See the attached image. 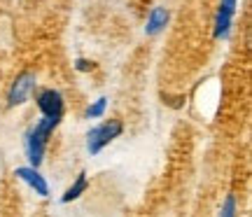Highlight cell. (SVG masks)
I'll use <instances>...</instances> for the list:
<instances>
[{
    "label": "cell",
    "instance_id": "1",
    "mask_svg": "<svg viewBox=\"0 0 252 217\" xmlns=\"http://www.w3.org/2000/svg\"><path fill=\"white\" fill-rule=\"evenodd\" d=\"M56 131V126H52L49 122L40 119L35 126L28 128L26 138H24V150H26V159L31 168H40L45 161V152H47V143L52 133Z\"/></svg>",
    "mask_w": 252,
    "mask_h": 217
},
{
    "label": "cell",
    "instance_id": "2",
    "mask_svg": "<svg viewBox=\"0 0 252 217\" xmlns=\"http://www.w3.org/2000/svg\"><path fill=\"white\" fill-rule=\"evenodd\" d=\"M122 133H124V122L122 119H105V122H100L96 126H91L89 133H87V152L91 156H96L108 145L115 143Z\"/></svg>",
    "mask_w": 252,
    "mask_h": 217
},
{
    "label": "cell",
    "instance_id": "3",
    "mask_svg": "<svg viewBox=\"0 0 252 217\" xmlns=\"http://www.w3.org/2000/svg\"><path fill=\"white\" fill-rule=\"evenodd\" d=\"M35 105L40 110V119L49 122L52 126L59 128L63 115H65V100H63V93L59 89H40L35 93Z\"/></svg>",
    "mask_w": 252,
    "mask_h": 217
},
{
    "label": "cell",
    "instance_id": "4",
    "mask_svg": "<svg viewBox=\"0 0 252 217\" xmlns=\"http://www.w3.org/2000/svg\"><path fill=\"white\" fill-rule=\"evenodd\" d=\"M37 89V75L33 70H24L19 72L14 82L9 84L7 89V108H19L31 100V96Z\"/></svg>",
    "mask_w": 252,
    "mask_h": 217
},
{
    "label": "cell",
    "instance_id": "5",
    "mask_svg": "<svg viewBox=\"0 0 252 217\" xmlns=\"http://www.w3.org/2000/svg\"><path fill=\"white\" fill-rule=\"evenodd\" d=\"M236 12H238V0H220L213 21V40H226L231 35Z\"/></svg>",
    "mask_w": 252,
    "mask_h": 217
},
{
    "label": "cell",
    "instance_id": "6",
    "mask_svg": "<svg viewBox=\"0 0 252 217\" xmlns=\"http://www.w3.org/2000/svg\"><path fill=\"white\" fill-rule=\"evenodd\" d=\"M14 175H17V180H21L26 187L35 191L40 199H47L49 194H52V187H49V182L47 178L40 173V168H31V166H17L14 168Z\"/></svg>",
    "mask_w": 252,
    "mask_h": 217
},
{
    "label": "cell",
    "instance_id": "7",
    "mask_svg": "<svg viewBox=\"0 0 252 217\" xmlns=\"http://www.w3.org/2000/svg\"><path fill=\"white\" fill-rule=\"evenodd\" d=\"M168 21H171L168 7H161V5L152 7L150 14H147V19H145V35L154 37V35H159V33H163L166 26H168Z\"/></svg>",
    "mask_w": 252,
    "mask_h": 217
},
{
    "label": "cell",
    "instance_id": "8",
    "mask_svg": "<svg viewBox=\"0 0 252 217\" xmlns=\"http://www.w3.org/2000/svg\"><path fill=\"white\" fill-rule=\"evenodd\" d=\"M87 189H89V175L82 171L80 175L68 185V189L61 194V203L63 206H68V203H72V201L82 199V194H87Z\"/></svg>",
    "mask_w": 252,
    "mask_h": 217
},
{
    "label": "cell",
    "instance_id": "9",
    "mask_svg": "<svg viewBox=\"0 0 252 217\" xmlns=\"http://www.w3.org/2000/svg\"><path fill=\"white\" fill-rule=\"evenodd\" d=\"M108 103H110L108 96H100V98L91 100L89 108L84 110V119H100V117H105V112H108Z\"/></svg>",
    "mask_w": 252,
    "mask_h": 217
},
{
    "label": "cell",
    "instance_id": "10",
    "mask_svg": "<svg viewBox=\"0 0 252 217\" xmlns=\"http://www.w3.org/2000/svg\"><path fill=\"white\" fill-rule=\"evenodd\" d=\"M217 217H238V201H236V194H226L222 206H220V213Z\"/></svg>",
    "mask_w": 252,
    "mask_h": 217
},
{
    "label": "cell",
    "instance_id": "11",
    "mask_svg": "<svg viewBox=\"0 0 252 217\" xmlns=\"http://www.w3.org/2000/svg\"><path fill=\"white\" fill-rule=\"evenodd\" d=\"M94 68H96V63L89 61V59H77V61H75V70L77 72H91Z\"/></svg>",
    "mask_w": 252,
    "mask_h": 217
}]
</instances>
